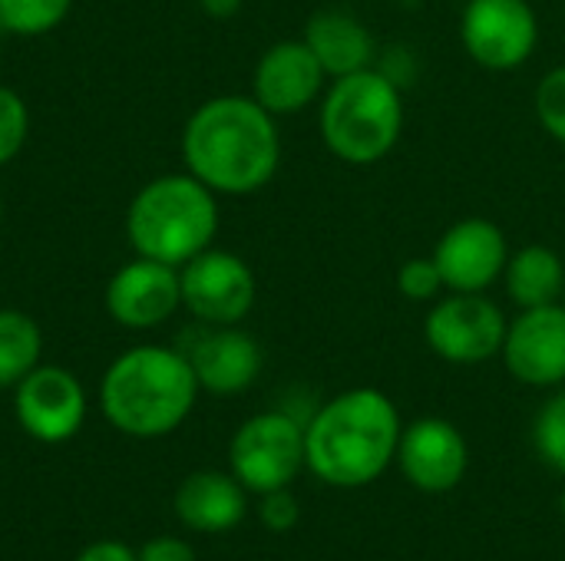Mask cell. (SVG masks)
I'll return each instance as SVG.
<instances>
[{
  "mask_svg": "<svg viewBox=\"0 0 565 561\" xmlns=\"http://www.w3.org/2000/svg\"><path fill=\"white\" fill-rule=\"evenodd\" d=\"M182 162L218 198L255 195L281 169L278 119L252 93L212 96L185 119Z\"/></svg>",
  "mask_w": 565,
  "mask_h": 561,
  "instance_id": "1",
  "label": "cell"
},
{
  "mask_svg": "<svg viewBox=\"0 0 565 561\" xmlns=\"http://www.w3.org/2000/svg\"><path fill=\"white\" fill-rule=\"evenodd\" d=\"M401 433V410L384 390H344L305 420V470L334 489L371 486L394 466Z\"/></svg>",
  "mask_w": 565,
  "mask_h": 561,
  "instance_id": "2",
  "label": "cell"
},
{
  "mask_svg": "<svg viewBox=\"0 0 565 561\" xmlns=\"http://www.w3.org/2000/svg\"><path fill=\"white\" fill-rule=\"evenodd\" d=\"M199 393L202 387L189 357L159 344L129 347L99 380L103 417L132 440H159L175 433L195 410Z\"/></svg>",
  "mask_w": 565,
  "mask_h": 561,
  "instance_id": "3",
  "label": "cell"
},
{
  "mask_svg": "<svg viewBox=\"0 0 565 561\" xmlns=\"http://www.w3.org/2000/svg\"><path fill=\"white\" fill-rule=\"evenodd\" d=\"M407 126L404 89L377 66L338 76L318 103V132L324 149L354 169L384 162Z\"/></svg>",
  "mask_w": 565,
  "mask_h": 561,
  "instance_id": "4",
  "label": "cell"
},
{
  "mask_svg": "<svg viewBox=\"0 0 565 561\" xmlns=\"http://www.w3.org/2000/svg\"><path fill=\"white\" fill-rule=\"evenodd\" d=\"M218 195L192 172L146 182L126 208V238L136 255L182 268L215 245Z\"/></svg>",
  "mask_w": 565,
  "mask_h": 561,
  "instance_id": "5",
  "label": "cell"
},
{
  "mask_svg": "<svg viewBox=\"0 0 565 561\" xmlns=\"http://www.w3.org/2000/svg\"><path fill=\"white\" fill-rule=\"evenodd\" d=\"M228 470L255 496L288 489L305 470V420L288 410L248 417L228 443Z\"/></svg>",
  "mask_w": 565,
  "mask_h": 561,
  "instance_id": "6",
  "label": "cell"
},
{
  "mask_svg": "<svg viewBox=\"0 0 565 561\" xmlns=\"http://www.w3.org/2000/svg\"><path fill=\"white\" fill-rule=\"evenodd\" d=\"M510 317L490 294L447 291L427 304L424 344L454 367H480L503 354Z\"/></svg>",
  "mask_w": 565,
  "mask_h": 561,
  "instance_id": "7",
  "label": "cell"
},
{
  "mask_svg": "<svg viewBox=\"0 0 565 561\" xmlns=\"http://www.w3.org/2000/svg\"><path fill=\"white\" fill-rule=\"evenodd\" d=\"M540 13L530 0H467L460 10V43L490 73L523 69L540 50Z\"/></svg>",
  "mask_w": 565,
  "mask_h": 561,
  "instance_id": "8",
  "label": "cell"
},
{
  "mask_svg": "<svg viewBox=\"0 0 565 561\" xmlns=\"http://www.w3.org/2000/svg\"><path fill=\"white\" fill-rule=\"evenodd\" d=\"M182 281V308L212 327L242 324L258 301V278L252 265L225 248H205L192 261L179 268Z\"/></svg>",
  "mask_w": 565,
  "mask_h": 561,
  "instance_id": "9",
  "label": "cell"
},
{
  "mask_svg": "<svg viewBox=\"0 0 565 561\" xmlns=\"http://www.w3.org/2000/svg\"><path fill=\"white\" fill-rule=\"evenodd\" d=\"M510 255L513 248L507 231L483 215L457 218L430 251L444 288L457 294H487L497 281H503Z\"/></svg>",
  "mask_w": 565,
  "mask_h": 561,
  "instance_id": "10",
  "label": "cell"
},
{
  "mask_svg": "<svg viewBox=\"0 0 565 561\" xmlns=\"http://www.w3.org/2000/svg\"><path fill=\"white\" fill-rule=\"evenodd\" d=\"M13 417L36 443H70L86 423V390L66 367L40 364L13 387Z\"/></svg>",
  "mask_w": 565,
  "mask_h": 561,
  "instance_id": "11",
  "label": "cell"
},
{
  "mask_svg": "<svg viewBox=\"0 0 565 561\" xmlns=\"http://www.w3.org/2000/svg\"><path fill=\"white\" fill-rule=\"evenodd\" d=\"M394 466L417 493L444 496L463 483L470 470V446L457 423L444 417H420L404 427Z\"/></svg>",
  "mask_w": 565,
  "mask_h": 561,
  "instance_id": "12",
  "label": "cell"
},
{
  "mask_svg": "<svg viewBox=\"0 0 565 561\" xmlns=\"http://www.w3.org/2000/svg\"><path fill=\"white\" fill-rule=\"evenodd\" d=\"M513 380L536 390H553L565 384V304L520 311L503 341L500 354Z\"/></svg>",
  "mask_w": 565,
  "mask_h": 561,
  "instance_id": "13",
  "label": "cell"
},
{
  "mask_svg": "<svg viewBox=\"0 0 565 561\" xmlns=\"http://www.w3.org/2000/svg\"><path fill=\"white\" fill-rule=\"evenodd\" d=\"M328 83L331 79H328L324 66L318 63V56L311 53V46L301 36L271 43L252 69V96L275 119L298 116V112L318 106Z\"/></svg>",
  "mask_w": 565,
  "mask_h": 561,
  "instance_id": "14",
  "label": "cell"
},
{
  "mask_svg": "<svg viewBox=\"0 0 565 561\" xmlns=\"http://www.w3.org/2000/svg\"><path fill=\"white\" fill-rule=\"evenodd\" d=\"M106 311L119 327L152 331L182 311L179 268L136 255L106 284Z\"/></svg>",
  "mask_w": 565,
  "mask_h": 561,
  "instance_id": "15",
  "label": "cell"
},
{
  "mask_svg": "<svg viewBox=\"0 0 565 561\" xmlns=\"http://www.w3.org/2000/svg\"><path fill=\"white\" fill-rule=\"evenodd\" d=\"M182 354L189 357L199 387L215 397L245 393L248 387H255L265 367L262 344L248 331H242V324H202Z\"/></svg>",
  "mask_w": 565,
  "mask_h": 561,
  "instance_id": "16",
  "label": "cell"
},
{
  "mask_svg": "<svg viewBox=\"0 0 565 561\" xmlns=\"http://www.w3.org/2000/svg\"><path fill=\"white\" fill-rule=\"evenodd\" d=\"M301 40L311 46V53L324 66L328 79L371 69V66H377V56H381L377 36L367 26V20L341 3L318 7L305 23Z\"/></svg>",
  "mask_w": 565,
  "mask_h": 561,
  "instance_id": "17",
  "label": "cell"
},
{
  "mask_svg": "<svg viewBox=\"0 0 565 561\" xmlns=\"http://www.w3.org/2000/svg\"><path fill=\"white\" fill-rule=\"evenodd\" d=\"M172 509L185 529L202 536H222L242 526L248 513V489L232 473L199 470L179 483Z\"/></svg>",
  "mask_w": 565,
  "mask_h": 561,
  "instance_id": "18",
  "label": "cell"
},
{
  "mask_svg": "<svg viewBox=\"0 0 565 561\" xmlns=\"http://www.w3.org/2000/svg\"><path fill=\"white\" fill-rule=\"evenodd\" d=\"M507 298L526 311V308H546L559 304L565 291V261L563 255L550 245H523L510 255L503 271Z\"/></svg>",
  "mask_w": 565,
  "mask_h": 561,
  "instance_id": "19",
  "label": "cell"
},
{
  "mask_svg": "<svg viewBox=\"0 0 565 561\" xmlns=\"http://www.w3.org/2000/svg\"><path fill=\"white\" fill-rule=\"evenodd\" d=\"M40 324L13 308L0 311V390H13L33 367H40Z\"/></svg>",
  "mask_w": 565,
  "mask_h": 561,
  "instance_id": "20",
  "label": "cell"
},
{
  "mask_svg": "<svg viewBox=\"0 0 565 561\" xmlns=\"http://www.w3.org/2000/svg\"><path fill=\"white\" fill-rule=\"evenodd\" d=\"M73 0H0V30L13 36H43L56 30Z\"/></svg>",
  "mask_w": 565,
  "mask_h": 561,
  "instance_id": "21",
  "label": "cell"
},
{
  "mask_svg": "<svg viewBox=\"0 0 565 561\" xmlns=\"http://www.w3.org/2000/svg\"><path fill=\"white\" fill-rule=\"evenodd\" d=\"M536 453L565 476V390L553 393L533 420Z\"/></svg>",
  "mask_w": 565,
  "mask_h": 561,
  "instance_id": "22",
  "label": "cell"
},
{
  "mask_svg": "<svg viewBox=\"0 0 565 561\" xmlns=\"http://www.w3.org/2000/svg\"><path fill=\"white\" fill-rule=\"evenodd\" d=\"M394 288L411 304H434L440 294H447L444 278H440V268H437V261L430 255L407 258L397 268V274H394Z\"/></svg>",
  "mask_w": 565,
  "mask_h": 561,
  "instance_id": "23",
  "label": "cell"
},
{
  "mask_svg": "<svg viewBox=\"0 0 565 561\" xmlns=\"http://www.w3.org/2000/svg\"><path fill=\"white\" fill-rule=\"evenodd\" d=\"M533 109L543 126V132L565 145V63L543 73L536 93H533Z\"/></svg>",
  "mask_w": 565,
  "mask_h": 561,
  "instance_id": "24",
  "label": "cell"
},
{
  "mask_svg": "<svg viewBox=\"0 0 565 561\" xmlns=\"http://www.w3.org/2000/svg\"><path fill=\"white\" fill-rule=\"evenodd\" d=\"M30 136V109L23 96L10 86H0V169L10 165Z\"/></svg>",
  "mask_w": 565,
  "mask_h": 561,
  "instance_id": "25",
  "label": "cell"
},
{
  "mask_svg": "<svg viewBox=\"0 0 565 561\" xmlns=\"http://www.w3.org/2000/svg\"><path fill=\"white\" fill-rule=\"evenodd\" d=\"M258 519L268 532H291L298 522H301V503L298 496L288 489H275V493H265L258 496Z\"/></svg>",
  "mask_w": 565,
  "mask_h": 561,
  "instance_id": "26",
  "label": "cell"
},
{
  "mask_svg": "<svg viewBox=\"0 0 565 561\" xmlns=\"http://www.w3.org/2000/svg\"><path fill=\"white\" fill-rule=\"evenodd\" d=\"M136 555H139V561H199L192 546L182 542L179 536H156Z\"/></svg>",
  "mask_w": 565,
  "mask_h": 561,
  "instance_id": "27",
  "label": "cell"
},
{
  "mask_svg": "<svg viewBox=\"0 0 565 561\" xmlns=\"http://www.w3.org/2000/svg\"><path fill=\"white\" fill-rule=\"evenodd\" d=\"M76 561H139V555L126 542H119V539H103V542L86 546L76 555Z\"/></svg>",
  "mask_w": 565,
  "mask_h": 561,
  "instance_id": "28",
  "label": "cell"
},
{
  "mask_svg": "<svg viewBox=\"0 0 565 561\" xmlns=\"http://www.w3.org/2000/svg\"><path fill=\"white\" fill-rule=\"evenodd\" d=\"M245 0H199V7L212 17V20H232L242 10Z\"/></svg>",
  "mask_w": 565,
  "mask_h": 561,
  "instance_id": "29",
  "label": "cell"
},
{
  "mask_svg": "<svg viewBox=\"0 0 565 561\" xmlns=\"http://www.w3.org/2000/svg\"><path fill=\"white\" fill-rule=\"evenodd\" d=\"M0 222H3V198H0Z\"/></svg>",
  "mask_w": 565,
  "mask_h": 561,
  "instance_id": "30",
  "label": "cell"
},
{
  "mask_svg": "<svg viewBox=\"0 0 565 561\" xmlns=\"http://www.w3.org/2000/svg\"><path fill=\"white\" fill-rule=\"evenodd\" d=\"M563 519H565V493H563Z\"/></svg>",
  "mask_w": 565,
  "mask_h": 561,
  "instance_id": "31",
  "label": "cell"
},
{
  "mask_svg": "<svg viewBox=\"0 0 565 561\" xmlns=\"http://www.w3.org/2000/svg\"><path fill=\"white\" fill-rule=\"evenodd\" d=\"M563 304H565V291H563Z\"/></svg>",
  "mask_w": 565,
  "mask_h": 561,
  "instance_id": "32",
  "label": "cell"
}]
</instances>
